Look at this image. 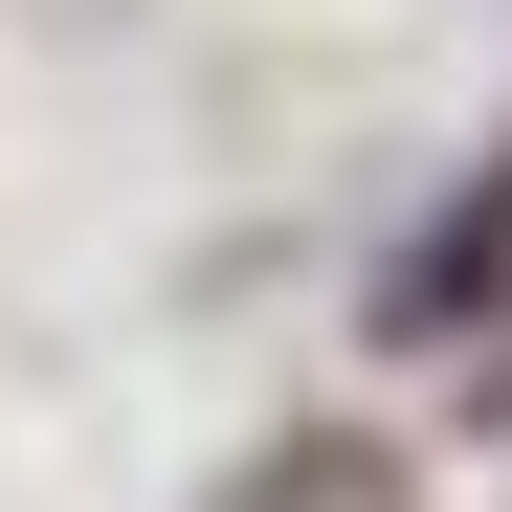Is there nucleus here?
Wrapping results in <instances>:
<instances>
[{"label": "nucleus", "mask_w": 512, "mask_h": 512, "mask_svg": "<svg viewBox=\"0 0 512 512\" xmlns=\"http://www.w3.org/2000/svg\"><path fill=\"white\" fill-rule=\"evenodd\" d=\"M490 268H512V179H490V201H446V223L401 245V290H379V334H446V312H490Z\"/></svg>", "instance_id": "f257e3e1"}, {"label": "nucleus", "mask_w": 512, "mask_h": 512, "mask_svg": "<svg viewBox=\"0 0 512 512\" xmlns=\"http://www.w3.org/2000/svg\"><path fill=\"white\" fill-rule=\"evenodd\" d=\"M223 512H401V468H379V446H268Z\"/></svg>", "instance_id": "f03ea898"}]
</instances>
